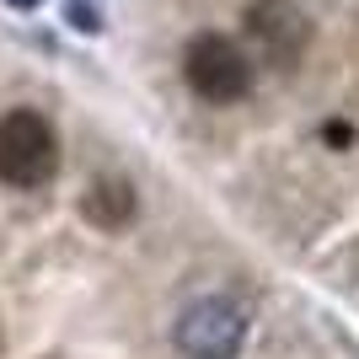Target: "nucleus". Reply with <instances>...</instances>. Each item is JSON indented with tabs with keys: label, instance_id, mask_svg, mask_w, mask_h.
<instances>
[{
	"label": "nucleus",
	"instance_id": "20e7f679",
	"mask_svg": "<svg viewBox=\"0 0 359 359\" xmlns=\"http://www.w3.org/2000/svg\"><path fill=\"white\" fill-rule=\"evenodd\" d=\"M241 332H247V322L231 300H198L177 327V348H188L194 359H231Z\"/></svg>",
	"mask_w": 359,
	"mask_h": 359
},
{
	"label": "nucleus",
	"instance_id": "f257e3e1",
	"mask_svg": "<svg viewBox=\"0 0 359 359\" xmlns=\"http://www.w3.org/2000/svg\"><path fill=\"white\" fill-rule=\"evenodd\" d=\"M54 172H60V135H54V123L43 113H32V107H11L0 118V182L32 194V188L54 182Z\"/></svg>",
	"mask_w": 359,
	"mask_h": 359
},
{
	"label": "nucleus",
	"instance_id": "7ed1b4c3",
	"mask_svg": "<svg viewBox=\"0 0 359 359\" xmlns=\"http://www.w3.org/2000/svg\"><path fill=\"white\" fill-rule=\"evenodd\" d=\"M241 27L257 43V54L269 65H279V70H295L306 43H311V22H306V11L295 0H247Z\"/></svg>",
	"mask_w": 359,
	"mask_h": 359
},
{
	"label": "nucleus",
	"instance_id": "f03ea898",
	"mask_svg": "<svg viewBox=\"0 0 359 359\" xmlns=\"http://www.w3.org/2000/svg\"><path fill=\"white\" fill-rule=\"evenodd\" d=\"M182 75H188V86L215 107H231L252 91V60H247L225 32H198L194 43L182 48Z\"/></svg>",
	"mask_w": 359,
	"mask_h": 359
},
{
	"label": "nucleus",
	"instance_id": "423d86ee",
	"mask_svg": "<svg viewBox=\"0 0 359 359\" xmlns=\"http://www.w3.org/2000/svg\"><path fill=\"white\" fill-rule=\"evenodd\" d=\"M322 135H327V145H348V140H354V129H348V123H327Z\"/></svg>",
	"mask_w": 359,
	"mask_h": 359
},
{
	"label": "nucleus",
	"instance_id": "39448f33",
	"mask_svg": "<svg viewBox=\"0 0 359 359\" xmlns=\"http://www.w3.org/2000/svg\"><path fill=\"white\" fill-rule=\"evenodd\" d=\"M135 210H140V198H135V188L123 177L91 182V194L81 198V215H86L91 225H102V231H123V225L135 220Z\"/></svg>",
	"mask_w": 359,
	"mask_h": 359
}]
</instances>
